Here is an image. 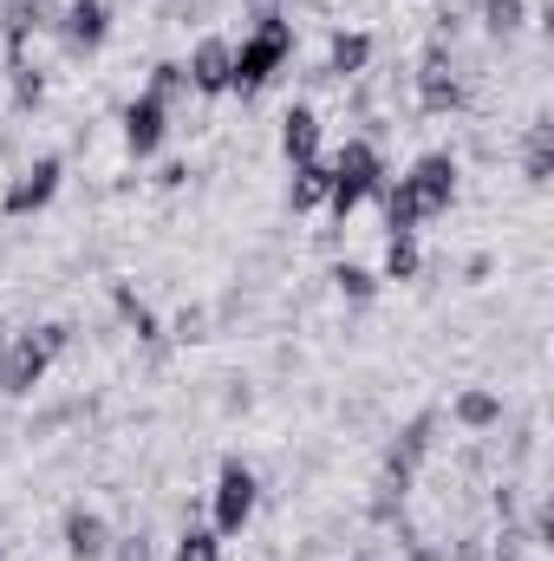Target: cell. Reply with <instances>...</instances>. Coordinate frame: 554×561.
Listing matches in <instances>:
<instances>
[{
  "mask_svg": "<svg viewBox=\"0 0 554 561\" xmlns=\"http://www.w3.org/2000/svg\"><path fill=\"white\" fill-rule=\"evenodd\" d=\"M229 66H235V46H229V39H203L183 72H189V85H196L203 99H216V92H229Z\"/></svg>",
  "mask_w": 554,
  "mask_h": 561,
  "instance_id": "11",
  "label": "cell"
},
{
  "mask_svg": "<svg viewBox=\"0 0 554 561\" xmlns=\"http://www.w3.org/2000/svg\"><path fill=\"white\" fill-rule=\"evenodd\" d=\"M333 280H339V294H346V300H372V294H379V275H372V268H353V262H346V268H333Z\"/></svg>",
  "mask_w": 554,
  "mask_h": 561,
  "instance_id": "26",
  "label": "cell"
},
{
  "mask_svg": "<svg viewBox=\"0 0 554 561\" xmlns=\"http://www.w3.org/2000/svg\"><path fill=\"white\" fill-rule=\"evenodd\" d=\"M39 26H59L53 0H0V39H7V66H20V59H26V39H33Z\"/></svg>",
  "mask_w": 554,
  "mask_h": 561,
  "instance_id": "8",
  "label": "cell"
},
{
  "mask_svg": "<svg viewBox=\"0 0 554 561\" xmlns=\"http://www.w3.org/2000/svg\"><path fill=\"white\" fill-rule=\"evenodd\" d=\"M59 176H66V163L46 150V157H33L13 183H7V196H0V209L7 216H33V209H46L53 196H59Z\"/></svg>",
  "mask_w": 554,
  "mask_h": 561,
  "instance_id": "7",
  "label": "cell"
},
{
  "mask_svg": "<svg viewBox=\"0 0 554 561\" xmlns=\"http://www.w3.org/2000/svg\"><path fill=\"white\" fill-rule=\"evenodd\" d=\"M522 176H529L535 190H542V183L554 176V125H549V118H535V125H529V150H522Z\"/></svg>",
  "mask_w": 554,
  "mask_h": 561,
  "instance_id": "17",
  "label": "cell"
},
{
  "mask_svg": "<svg viewBox=\"0 0 554 561\" xmlns=\"http://www.w3.org/2000/svg\"><path fill=\"white\" fill-rule=\"evenodd\" d=\"M366 66H372V33H333L326 72H333V79H353V72H366Z\"/></svg>",
  "mask_w": 554,
  "mask_h": 561,
  "instance_id": "15",
  "label": "cell"
},
{
  "mask_svg": "<svg viewBox=\"0 0 554 561\" xmlns=\"http://www.w3.org/2000/svg\"><path fill=\"white\" fill-rule=\"evenodd\" d=\"M417 268H424L417 242H412V236H392V242H385V268H379V280H412Z\"/></svg>",
  "mask_w": 554,
  "mask_h": 561,
  "instance_id": "21",
  "label": "cell"
},
{
  "mask_svg": "<svg viewBox=\"0 0 554 561\" xmlns=\"http://www.w3.org/2000/svg\"><path fill=\"white\" fill-rule=\"evenodd\" d=\"M280 157H287V163L320 157V112H313V105H293V112L280 118Z\"/></svg>",
  "mask_w": 554,
  "mask_h": 561,
  "instance_id": "14",
  "label": "cell"
},
{
  "mask_svg": "<svg viewBox=\"0 0 554 561\" xmlns=\"http://www.w3.org/2000/svg\"><path fill=\"white\" fill-rule=\"evenodd\" d=\"M450 419L463 424V431H489V424H503V399L496 392H463L450 405Z\"/></svg>",
  "mask_w": 554,
  "mask_h": 561,
  "instance_id": "19",
  "label": "cell"
},
{
  "mask_svg": "<svg viewBox=\"0 0 554 561\" xmlns=\"http://www.w3.org/2000/svg\"><path fill=\"white\" fill-rule=\"evenodd\" d=\"M287 53H293V26L280 20V13H262V26H255V39H242L235 46V66H229V92H262L268 79H275L280 66H287Z\"/></svg>",
  "mask_w": 554,
  "mask_h": 561,
  "instance_id": "2",
  "label": "cell"
},
{
  "mask_svg": "<svg viewBox=\"0 0 554 561\" xmlns=\"http://www.w3.org/2000/svg\"><path fill=\"white\" fill-rule=\"evenodd\" d=\"M255 503H262L255 470H249L242 457H229V463H222V477H216V536H242V529H249V516H255Z\"/></svg>",
  "mask_w": 554,
  "mask_h": 561,
  "instance_id": "4",
  "label": "cell"
},
{
  "mask_svg": "<svg viewBox=\"0 0 554 561\" xmlns=\"http://www.w3.org/2000/svg\"><path fill=\"white\" fill-rule=\"evenodd\" d=\"M66 556L72 561H105L112 556V529L99 510H66Z\"/></svg>",
  "mask_w": 554,
  "mask_h": 561,
  "instance_id": "12",
  "label": "cell"
},
{
  "mask_svg": "<svg viewBox=\"0 0 554 561\" xmlns=\"http://www.w3.org/2000/svg\"><path fill=\"white\" fill-rule=\"evenodd\" d=\"M183 92H189V72H183L176 59H163V66L150 72V99H157V105H176Z\"/></svg>",
  "mask_w": 554,
  "mask_h": 561,
  "instance_id": "24",
  "label": "cell"
},
{
  "mask_svg": "<svg viewBox=\"0 0 554 561\" xmlns=\"http://www.w3.org/2000/svg\"><path fill=\"white\" fill-rule=\"evenodd\" d=\"M112 549H118V561H157V556H150V542H143V536H125V542H112Z\"/></svg>",
  "mask_w": 554,
  "mask_h": 561,
  "instance_id": "27",
  "label": "cell"
},
{
  "mask_svg": "<svg viewBox=\"0 0 554 561\" xmlns=\"http://www.w3.org/2000/svg\"><path fill=\"white\" fill-rule=\"evenodd\" d=\"M13 333H20V327H7V320H0V353H7V346H13Z\"/></svg>",
  "mask_w": 554,
  "mask_h": 561,
  "instance_id": "28",
  "label": "cell"
},
{
  "mask_svg": "<svg viewBox=\"0 0 554 561\" xmlns=\"http://www.w3.org/2000/svg\"><path fill=\"white\" fill-rule=\"evenodd\" d=\"M437 424H443L437 412H417V419L405 424V431H399V444H392V457H405V463L417 470V463L430 457V444H437Z\"/></svg>",
  "mask_w": 554,
  "mask_h": 561,
  "instance_id": "18",
  "label": "cell"
},
{
  "mask_svg": "<svg viewBox=\"0 0 554 561\" xmlns=\"http://www.w3.org/2000/svg\"><path fill=\"white\" fill-rule=\"evenodd\" d=\"M59 33H66L72 53H92V46H105V33H112V7H105V0H66Z\"/></svg>",
  "mask_w": 554,
  "mask_h": 561,
  "instance_id": "9",
  "label": "cell"
},
{
  "mask_svg": "<svg viewBox=\"0 0 554 561\" xmlns=\"http://www.w3.org/2000/svg\"><path fill=\"white\" fill-rule=\"evenodd\" d=\"M7 72H13V105H20V112H33V105L46 99V79H39V66H33V59H20V66H7Z\"/></svg>",
  "mask_w": 554,
  "mask_h": 561,
  "instance_id": "23",
  "label": "cell"
},
{
  "mask_svg": "<svg viewBox=\"0 0 554 561\" xmlns=\"http://www.w3.org/2000/svg\"><path fill=\"white\" fill-rule=\"evenodd\" d=\"M333 196V163L326 157H307V163H293V190H287V209L300 216V209H320Z\"/></svg>",
  "mask_w": 554,
  "mask_h": 561,
  "instance_id": "13",
  "label": "cell"
},
{
  "mask_svg": "<svg viewBox=\"0 0 554 561\" xmlns=\"http://www.w3.org/2000/svg\"><path fill=\"white\" fill-rule=\"evenodd\" d=\"M417 105L424 112H457L463 105V72H457V59H450L443 39H430L424 59H417Z\"/></svg>",
  "mask_w": 554,
  "mask_h": 561,
  "instance_id": "5",
  "label": "cell"
},
{
  "mask_svg": "<svg viewBox=\"0 0 554 561\" xmlns=\"http://www.w3.org/2000/svg\"><path fill=\"white\" fill-rule=\"evenodd\" d=\"M326 163H333V196H326V203H333V216L346 222V216L385 183V157H379V144L372 138H346L339 144V157H326Z\"/></svg>",
  "mask_w": 554,
  "mask_h": 561,
  "instance_id": "3",
  "label": "cell"
},
{
  "mask_svg": "<svg viewBox=\"0 0 554 561\" xmlns=\"http://www.w3.org/2000/svg\"><path fill=\"white\" fill-rule=\"evenodd\" d=\"M522 20H529V7H522V0H483V33H489V39L522 33Z\"/></svg>",
  "mask_w": 554,
  "mask_h": 561,
  "instance_id": "20",
  "label": "cell"
},
{
  "mask_svg": "<svg viewBox=\"0 0 554 561\" xmlns=\"http://www.w3.org/2000/svg\"><path fill=\"white\" fill-rule=\"evenodd\" d=\"M405 190H412L417 216H443V209L457 203V157H450V150H430V157H417L412 176H405Z\"/></svg>",
  "mask_w": 554,
  "mask_h": 561,
  "instance_id": "6",
  "label": "cell"
},
{
  "mask_svg": "<svg viewBox=\"0 0 554 561\" xmlns=\"http://www.w3.org/2000/svg\"><path fill=\"white\" fill-rule=\"evenodd\" d=\"M163 131H170V105H157L150 92L125 105V150H131V157H150V150L163 144Z\"/></svg>",
  "mask_w": 554,
  "mask_h": 561,
  "instance_id": "10",
  "label": "cell"
},
{
  "mask_svg": "<svg viewBox=\"0 0 554 561\" xmlns=\"http://www.w3.org/2000/svg\"><path fill=\"white\" fill-rule=\"evenodd\" d=\"M170 561H222V536H216V529H196V523H189V529L176 536V556H170Z\"/></svg>",
  "mask_w": 554,
  "mask_h": 561,
  "instance_id": "22",
  "label": "cell"
},
{
  "mask_svg": "<svg viewBox=\"0 0 554 561\" xmlns=\"http://www.w3.org/2000/svg\"><path fill=\"white\" fill-rule=\"evenodd\" d=\"M66 346H72V327H59V320L53 327H33V333H13V346L0 353V392L7 399H26Z\"/></svg>",
  "mask_w": 554,
  "mask_h": 561,
  "instance_id": "1",
  "label": "cell"
},
{
  "mask_svg": "<svg viewBox=\"0 0 554 561\" xmlns=\"http://www.w3.org/2000/svg\"><path fill=\"white\" fill-rule=\"evenodd\" d=\"M112 300H118V313H125V320H131V333H138V340H163V327H157V313H150V307H143L138 294H131V287H118V294H112Z\"/></svg>",
  "mask_w": 554,
  "mask_h": 561,
  "instance_id": "25",
  "label": "cell"
},
{
  "mask_svg": "<svg viewBox=\"0 0 554 561\" xmlns=\"http://www.w3.org/2000/svg\"><path fill=\"white\" fill-rule=\"evenodd\" d=\"M372 196L385 203V229H392V236H412L417 222H424V216H417V203H412V190H405V176H385Z\"/></svg>",
  "mask_w": 554,
  "mask_h": 561,
  "instance_id": "16",
  "label": "cell"
}]
</instances>
